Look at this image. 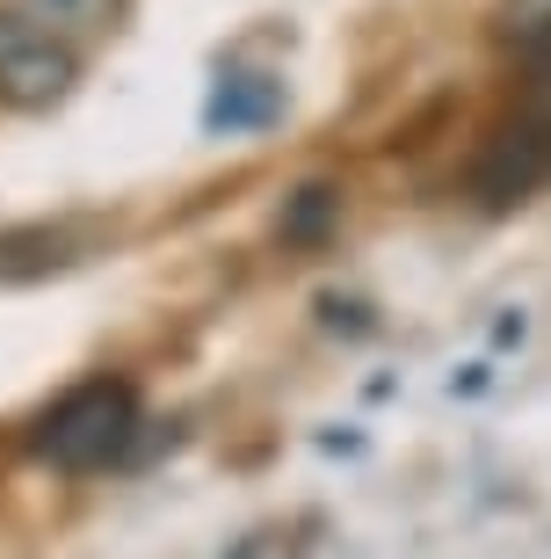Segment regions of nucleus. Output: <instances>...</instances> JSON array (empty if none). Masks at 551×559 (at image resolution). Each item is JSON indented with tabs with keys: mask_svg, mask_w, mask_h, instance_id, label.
I'll return each instance as SVG.
<instances>
[{
	"mask_svg": "<svg viewBox=\"0 0 551 559\" xmlns=\"http://www.w3.org/2000/svg\"><path fill=\"white\" fill-rule=\"evenodd\" d=\"M139 429H145L139 385L95 371V378H81V385H65V393L29 421V457H44V465L65 473V479H87V473L123 465L131 443H139Z\"/></svg>",
	"mask_w": 551,
	"mask_h": 559,
	"instance_id": "1",
	"label": "nucleus"
},
{
	"mask_svg": "<svg viewBox=\"0 0 551 559\" xmlns=\"http://www.w3.org/2000/svg\"><path fill=\"white\" fill-rule=\"evenodd\" d=\"M551 182V103H523L515 117H501V124L487 131V145L471 153V175L465 189L479 197V211H515L530 204L537 189Z\"/></svg>",
	"mask_w": 551,
	"mask_h": 559,
	"instance_id": "2",
	"label": "nucleus"
},
{
	"mask_svg": "<svg viewBox=\"0 0 551 559\" xmlns=\"http://www.w3.org/2000/svg\"><path fill=\"white\" fill-rule=\"evenodd\" d=\"M73 81H81V51L0 0V109L44 117L73 95Z\"/></svg>",
	"mask_w": 551,
	"mask_h": 559,
	"instance_id": "3",
	"label": "nucleus"
},
{
	"mask_svg": "<svg viewBox=\"0 0 551 559\" xmlns=\"http://www.w3.org/2000/svg\"><path fill=\"white\" fill-rule=\"evenodd\" d=\"M95 226L81 218H29V226H0V290L8 284H44L65 276L73 262H87Z\"/></svg>",
	"mask_w": 551,
	"mask_h": 559,
	"instance_id": "4",
	"label": "nucleus"
},
{
	"mask_svg": "<svg viewBox=\"0 0 551 559\" xmlns=\"http://www.w3.org/2000/svg\"><path fill=\"white\" fill-rule=\"evenodd\" d=\"M290 117V87L276 73H240L225 66L204 95V139H262Z\"/></svg>",
	"mask_w": 551,
	"mask_h": 559,
	"instance_id": "5",
	"label": "nucleus"
},
{
	"mask_svg": "<svg viewBox=\"0 0 551 559\" xmlns=\"http://www.w3.org/2000/svg\"><path fill=\"white\" fill-rule=\"evenodd\" d=\"M334 233H342V182L312 175V182H298L284 197V211H276V240H284L290 254H312V248H327Z\"/></svg>",
	"mask_w": 551,
	"mask_h": 559,
	"instance_id": "6",
	"label": "nucleus"
},
{
	"mask_svg": "<svg viewBox=\"0 0 551 559\" xmlns=\"http://www.w3.org/2000/svg\"><path fill=\"white\" fill-rule=\"evenodd\" d=\"M15 15H29L37 29H51V37H103V29H117L123 0H8Z\"/></svg>",
	"mask_w": 551,
	"mask_h": 559,
	"instance_id": "7",
	"label": "nucleus"
},
{
	"mask_svg": "<svg viewBox=\"0 0 551 559\" xmlns=\"http://www.w3.org/2000/svg\"><path fill=\"white\" fill-rule=\"evenodd\" d=\"M320 328L327 334H348V342H370V334H378V312L363 306V298H342V290H320Z\"/></svg>",
	"mask_w": 551,
	"mask_h": 559,
	"instance_id": "8",
	"label": "nucleus"
},
{
	"mask_svg": "<svg viewBox=\"0 0 551 559\" xmlns=\"http://www.w3.org/2000/svg\"><path fill=\"white\" fill-rule=\"evenodd\" d=\"M493 349H523L530 342V312L523 306H508V312H493V334H487Z\"/></svg>",
	"mask_w": 551,
	"mask_h": 559,
	"instance_id": "9",
	"label": "nucleus"
},
{
	"mask_svg": "<svg viewBox=\"0 0 551 559\" xmlns=\"http://www.w3.org/2000/svg\"><path fill=\"white\" fill-rule=\"evenodd\" d=\"M493 385V364L487 356H479V364H457V371H450V400H479Z\"/></svg>",
	"mask_w": 551,
	"mask_h": 559,
	"instance_id": "10",
	"label": "nucleus"
},
{
	"mask_svg": "<svg viewBox=\"0 0 551 559\" xmlns=\"http://www.w3.org/2000/svg\"><path fill=\"white\" fill-rule=\"evenodd\" d=\"M320 451L327 457H363V436L356 429H320Z\"/></svg>",
	"mask_w": 551,
	"mask_h": 559,
	"instance_id": "11",
	"label": "nucleus"
}]
</instances>
